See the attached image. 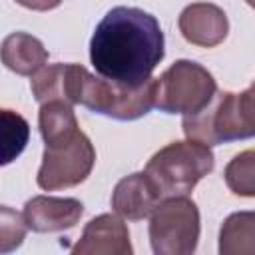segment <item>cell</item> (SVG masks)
<instances>
[{"mask_svg":"<svg viewBox=\"0 0 255 255\" xmlns=\"http://www.w3.org/2000/svg\"><path fill=\"white\" fill-rule=\"evenodd\" d=\"M30 139V126L14 110L0 108V167L12 163Z\"/></svg>","mask_w":255,"mask_h":255,"instance_id":"2e32d148","label":"cell"},{"mask_svg":"<svg viewBox=\"0 0 255 255\" xmlns=\"http://www.w3.org/2000/svg\"><path fill=\"white\" fill-rule=\"evenodd\" d=\"M179 32L193 46L213 48L227 38L229 22L219 6L209 2H195L181 10Z\"/></svg>","mask_w":255,"mask_h":255,"instance_id":"30bf717a","label":"cell"},{"mask_svg":"<svg viewBox=\"0 0 255 255\" xmlns=\"http://www.w3.org/2000/svg\"><path fill=\"white\" fill-rule=\"evenodd\" d=\"M255 251V215L253 211H241L229 215L219 231L221 255H251Z\"/></svg>","mask_w":255,"mask_h":255,"instance_id":"5bb4252c","label":"cell"},{"mask_svg":"<svg viewBox=\"0 0 255 255\" xmlns=\"http://www.w3.org/2000/svg\"><path fill=\"white\" fill-rule=\"evenodd\" d=\"M217 92L213 76L197 62L177 60L155 80V106L165 114H195Z\"/></svg>","mask_w":255,"mask_h":255,"instance_id":"5b68a950","label":"cell"},{"mask_svg":"<svg viewBox=\"0 0 255 255\" xmlns=\"http://www.w3.org/2000/svg\"><path fill=\"white\" fill-rule=\"evenodd\" d=\"M94 163L96 149L90 137L78 129L76 133L46 145L36 181L46 191L74 187L86 181Z\"/></svg>","mask_w":255,"mask_h":255,"instance_id":"52a82bcc","label":"cell"},{"mask_svg":"<svg viewBox=\"0 0 255 255\" xmlns=\"http://www.w3.org/2000/svg\"><path fill=\"white\" fill-rule=\"evenodd\" d=\"M16 2L20 6H24L28 10H36V12H48L62 4V0H16Z\"/></svg>","mask_w":255,"mask_h":255,"instance_id":"d6986e66","label":"cell"},{"mask_svg":"<svg viewBox=\"0 0 255 255\" xmlns=\"http://www.w3.org/2000/svg\"><path fill=\"white\" fill-rule=\"evenodd\" d=\"M38 124H40V133L46 145L60 141L80 129L72 106L60 100L42 104L40 114H38Z\"/></svg>","mask_w":255,"mask_h":255,"instance_id":"9a60e30c","label":"cell"},{"mask_svg":"<svg viewBox=\"0 0 255 255\" xmlns=\"http://www.w3.org/2000/svg\"><path fill=\"white\" fill-rule=\"evenodd\" d=\"M84 74H86V68L80 64L42 66L32 76V82H30L32 96L40 104L60 100L74 106L78 104V94H80V84Z\"/></svg>","mask_w":255,"mask_h":255,"instance_id":"8fae6325","label":"cell"},{"mask_svg":"<svg viewBox=\"0 0 255 255\" xmlns=\"http://www.w3.org/2000/svg\"><path fill=\"white\" fill-rule=\"evenodd\" d=\"M161 201L159 191L149 181V177L141 173H131L120 179L112 193L114 211L129 221H139L151 215V211Z\"/></svg>","mask_w":255,"mask_h":255,"instance_id":"7c38bea8","label":"cell"},{"mask_svg":"<svg viewBox=\"0 0 255 255\" xmlns=\"http://www.w3.org/2000/svg\"><path fill=\"white\" fill-rule=\"evenodd\" d=\"M80 255H131L128 225L114 213H102L86 223L82 237L72 247Z\"/></svg>","mask_w":255,"mask_h":255,"instance_id":"ba28073f","label":"cell"},{"mask_svg":"<svg viewBox=\"0 0 255 255\" xmlns=\"http://www.w3.org/2000/svg\"><path fill=\"white\" fill-rule=\"evenodd\" d=\"M26 227L36 233H54L74 227L84 215L82 201L74 197L36 195L24 205Z\"/></svg>","mask_w":255,"mask_h":255,"instance_id":"9c48e42d","label":"cell"},{"mask_svg":"<svg viewBox=\"0 0 255 255\" xmlns=\"http://www.w3.org/2000/svg\"><path fill=\"white\" fill-rule=\"evenodd\" d=\"M24 215L12 207L0 205V253L16 251L26 237Z\"/></svg>","mask_w":255,"mask_h":255,"instance_id":"ac0fdd59","label":"cell"},{"mask_svg":"<svg viewBox=\"0 0 255 255\" xmlns=\"http://www.w3.org/2000/svg\"><path fill=\"white\" fill-rule=\"evenodd\" d=\"M215 157L199 141H173L151 155L143 173L159 191L161 199L187 195L199 179L213 171Z\"/></svg>","mask_w":255,"mask_h":255,"instance_id":"3957f363","label":"cell"},{"mask_svg":"<svg viewBox=\"0 0 255 255\" xmlns=\"http://www.w3.org/2000/svg\"><path fill=\"white\" fill-rule=\"evenodd\" d=\"M0 60L18 76H34L48 62V50L32 34L12 32L0 46Z\"/></svg>","mask_w":255,"mask_h":255,"instance_id":"4fadbf2b","label":"cell"},{"mask_svg":"<svg viewBox=\"0 0 255 255\" xmlns=\"http://www.w3.org/2000/svg\"><path fill=\"white\" fill-rule=\"evenodd\" d=\"M183 133L191 141L207 147L235 139H249L255 133L253 88L235 92H215L195 114L183 116Z\"/></svg>","mask_w":255,"mask_h":255,"instance_id":"7a4b0ae2","label":"cell"},{"mask_svg":"<svg viewBox=\"0 0 255 255\" xmlns=\"http://www.w3.org/2000/svg\"><path fill=\"white\" fill-rule=\"evenodd\" d=\"M199 239V209L187 195L165 197L151 211L149 241L155 255H189Z\"/></svg>","mask_w":255,"mask_h":255,"instance_id":"8992f818","label":"cell"},{"mask_svg":"<svg viewBox=\"0 0 255 255\" xmlns=\"http://www.w3.org/2000/svg\"><path fill=\"white\" fill-rule=\"evenodd\" d=\"M225 183L235 195H255V153L251 149L235 155L225 167Z\"/></svg>","mask_w":255,"mask_h":255,"instance_id":"e0dca14e","label":"cell"},{"mask_svg":"<svg viewBox=\"0 0 255 255\" xmlns=\"http://www.w3.org/2000/svg\"><path fill=\"white\" fill-rule=\"evenodd\" d=\"M78 104L94 114L131 122L149 114L155 106V80L149 78L139 86H126L106 78H96L86 70L80 84Z\"/></svg>","mask_w":255,"mask_h":255,"instance_id":"277c9868","label":"cell"},{"mask_svg":"<svg viewBox=\"0 0 255 255\" xmlns=\"http://www.w3.org/2000/svg\"><path fill=\"white\" fill-rule=\"evenodd\" d=\"M163 32L155 16L141 8L116 6L94 30L90 60L102 78L139 86L163 60Z\"/></svg>","mask_w":255,"mask_h":255,"instance_id":"6da1fadb","label":"cell"}]
</instances>
